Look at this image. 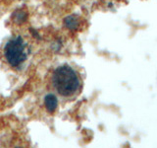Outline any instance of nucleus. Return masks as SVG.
Here are the masks:
<instances>
[{"mask_svg":"<svg viewBox=\"0 0 157 148\" xmlns=\"http://www.w3.org/2000/svg\"><path fill=\"white\" fill-rule=\"evenodd\" d=\"M64 24H65V27L68 28L69 30H76L78 28V25H80V22L76 16L74 15H71V16H68L64 20Z\"/></svg>","mask_w":157,"mask_h":148,"instance_id":"4","label":"nucleus"},{"mask_svg":"<svg viewBox=\"0 0 157 148\" xmlns=\"http://www.w3.org/2000/svg\"><path fill=\"white\" fill-rule=\"evenodd\" d=\"M52 83L61 96L74 95L80 88V79L77 72L68 65L58 67L52 75Z\"/></svg>","mask_w":157,"mask_h":148,"instance_id":"1","label":"nucleus"},{"mask_svg":"<svg viewBox=\"0 0 157 148\" xmlns=\"http://www.w3.org/2000/svg\"><path fill=\"white\" fill-rule=\"evenodd\" d=\"M44 105H45V108L48 113H54L58 106L57 98L54 96L53 94H48V95H46L45 98H44Z\"/></svg>","mask_w":157,"mask_h":148,"instance_id":"3","label":"nucleus"},{"mask_svg":"<svg viewBox=\"0 0 157 148\" xmlns=\"http://www.w3.org/2000/svg\"><path fill=\"white\" fill-rule=\"evenodd\" d=\"M14 22L16 23H23L26 21L27 19V14L25 13L24 11H16L14 13Z\"/></svg>","mask_w":157,"mask_h":148,"instance_id":"5","label":"nucleus"},{"mask_svg":"<svg viewBox=\"0 0 157 148\" xmlns=\"http://www.w3.org/2000/svg\"><path fill=\"white\" fill-rule=\"evenodd\" d=\"M4 54L7 62L12 67H17L27 59L26 44L21 36L12 38L6 43Z\"/></svg>","mask_w":157,"mask_h":148,"instance_id":"2","label":"nucleus"}]
</instances>
